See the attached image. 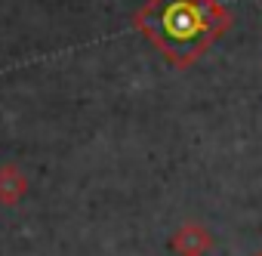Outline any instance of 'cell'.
Masks as SVG:
<instances>
[{
	"label": "cell",
	"instance_id": "cell-1",
	"mask_svg": "<svg viewBox=\"0 0 262 256\" xmlns=\"http://www.w3.org/2000/svg\"><path fill=\"white\" fill-rule=\"evenodd\" d=\"M231 25V13L216 0H148L139 13L145 37L176 65H191Z\"/></svg>",
	"mask_w": 262,
	"mask_h": 256
},
{
	"label": "cell",
	"instance_id": "cell-2",
	"mask_svg": "<svg viewBox=\"0 0 262 256\" xmlns=\"http://www.w3.org/2000/svg\"><path fill=\"white\" fill-rule=\"evenodd\" d=\"M179 247L185 250V256H201V253L210 247V238H207L204 228L188 225V228H185V238H179Z\"/></svg>",
	"mask_w": 262,
	"mask_h": 256
},
{
	"label": "cell",
	"instance_id": "cell-3",
	"mask_svg": "<svg viewBox=\"0 0 262 256\" xmlns=\"http://www.w3.org/2000/svg\"><path fill=\"white\" fill-rule=\"evenodd\" d=\"M259 256H262V253H259Z\"/></svg>",
	"mask_w": 262,
	"mask_h": 256
}]
</instances>
